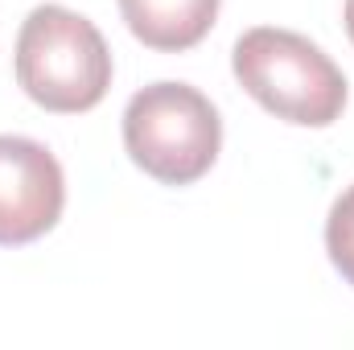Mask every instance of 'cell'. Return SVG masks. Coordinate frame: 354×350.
<instances>
[{
  "label": "cell",
  "mask_w": 354,
  "mask_h": 350,
  "mask_svg": "<svg viewBox=\"0 0 354 350\" xmlns=\"http://www.w3.org/2000/svg\"><path fill=\"white\" fill-rule=\"evenodd\" d=\"M231 66L239 87L288 124L326 128L346 107V75L322 46L292 29H248L235 42Z\"/></svg>",
  "instance_id": "6da1fadb"
},
{
  "label": "cell",
  "mask_w": 354,
  "mask_h": 350,
  "mask_svg": "<svg viewBox=\"0 0 354 350\" xmlns=\"http://www.w3.org/2000/svg\"><path fill=\"white\" fill-rule=\"evenodd\" d=\"M17 83L46 111H91L111 87V50L87 17L37 4L17 33Z\"/></svg>",
  "instance_id": "7a4b0ae2"
},
{
  "label": "cell",
  "mask_w": 354,
  "mask_h": 350,
  "mask_svg": "<svg viewBox=\"0 0 354 350\" xmlns=\"http://www.w3.org/2000/svg\"><path fill=\"white\" fill-rule=\"evenodd\" d=\"M124 149L149 177L189 185L218 161L223 120L189 83H153L124 107Z\"/></svg>",
  "instance_id": "3957f363"
},
{
  "label": "cell",
  "mask_w": 354,
  "mask_h": 350,
  "mask_svg": "<svg viewBox=\"0 0 354 350\" xmlns=\"http://www.w3.org/2000/svg\"><path fill=\"white\" fill-rule=\"evenodd\" d=\"M66 206L58 157L29 136H0V248L41 239Z\"/></svg>",
  "instance_id": "277c9868"
},
{
  "label": "cell",
  "mask_w": 354,
  "mask_h": 350,
  "mask_svg": "<svg viewBox=\"0 0 354 350\" xmlns=\"http://www.w3.org/2000/svg\"><path fill=\"white\" fill-rule=\"evenodd\" d=\"M120 12L136 42L161 54H177L210 33L218 0H120Z\"/></svg>",
  "instance_id": "5b68a950"
},
{
  "label": "cell",
  "mask_w": 354,
  "mask_h": 350,
  "mask_svg": "<svg viewBox=\"0 0 354 350\" xmlns=\"http://www.w3.org/2000/svg\"><path fill=\"white\" fill-rule=\"evenodd\" d=\"M326 252L334 268L342 272V280L354 284V185L338 194V202L330 206L326 219Z\"/></svg>",
  "instance_id": "8992f818"
},
{
  "label": "cell",
  "mask_w": 354,
  "mask_h": 350,
  "mask_svg": "<svg viewBox=\"0 0 354 350\" xmlns=\"http://www.w3.org/2000/svg\"><path fill=\"white\" fill-rule=\"evenodd\" d=\"M346 33H351V42H354V0H346Z\"/></svg>",
  "instance_id": "52a82bcc"
}]
</instances>
